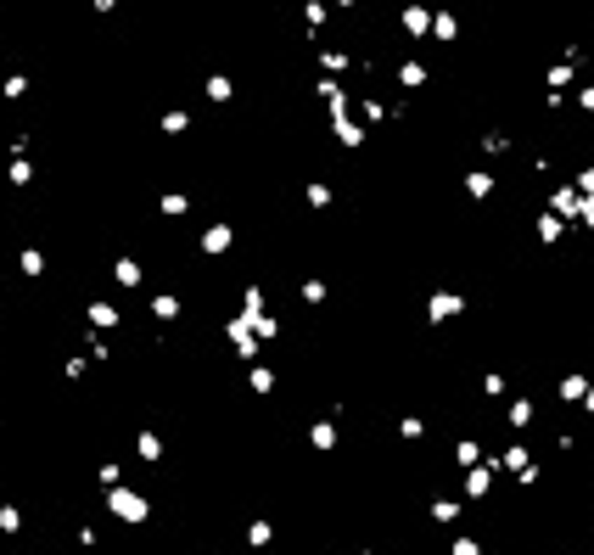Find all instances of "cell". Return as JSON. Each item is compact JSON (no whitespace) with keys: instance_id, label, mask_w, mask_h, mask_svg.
Masks as SVG:
<instances>
[{"instance_id":"obj_1","label":"cell","mask_w":594,"mask_h":555,"mask_svg":"<svg viewBox=\"0 0 594 555\" xmlns=\"http://www.w3.org/2000/svg\"><path fill=\"white\" fill-rule=\"evenodd\" d=\"M488 488H494V472H488V466H471V472H465V493H471V499H482Z\"/></svg>"},{"instance_id":"obj_2","label":"cell","mask_w":594,"mask_h":555,"mask_svg":"<svg viewBox=\"0 0 594 555\" xmlns=\"http://www.w3.org/2000/svg\"><path fill=\"white\" fill-rule=\"evenodd\" d=\"M448 315H460V292H432V320L443 325Z\"/></svg>"},{"instance_id":"obj_3","label":"cell","mask_w":594,"mask_h":555,"mask_svg":"<svg viewBox=\"0 0 594 555\" xmlns=\"http://www.w3.org/2000/svg\"><path fill=\"white\" fill-rule=\"evenodd\" d=\"M404 28H409V34H432V11L409 6V11H404Z\"/></svg>"},{"instance_id":"obj_4","label":"cell","mask_w":594,"mask_h":555,"mask_svg":"<svg viewBox=\"0 0 594 555\" xmlns=\"http://www.w3.org/2000/svg\"><path fill=\"white\" fill-rule=\"evenodd\" d=\"M465 191H471V197L482 202V197L494 191V174H482V168H471V174H465Z\"/></svg>"},{"instance_id":"obj_5","label":"cell","mask_w":594,"mask_h":555,"mask_svg":"<svg viewBox=\"0 0 594 555\" xmlns=\"http://www.w3.org/2000/svg\"><path fill=\"white\" fill-rule=\"evenodd\" d=\"M549 202H555V214H578V208H583V197H578L572 185H566V191H555Z\"/></svg>"},{"instance_id":"obj_6","label":"cell","mask_w":594,"mask_h":555,"mask_svg":"<svg viewBox=\"0 0 594 555\" xmlns=\"http://www.w3.org/2000/svg\"><path fill=\"white\" fill-rule=\"evenodd\" d=\"M583 393H589V382H583V376H561V398H566V404H578Z\"/></svg>"},{"instance_id":"obj_7","label":"cell","mask_w":594,"mask_h":555,"mask_svg":"<svg viewBox=\"0 0 594 555\" xmlns=\"http://www.w3.org/2000/svg\"><path fill=\"white\" fill-rule=\"evenodd\" d=\"M398 84H404V90H415V84H426V68H421V62H404V68H398Z\"/></svg>"},{"instance_id":"obj_8","label":"cell","mask_w":594,"mask_h":555,"mask_svg":"<svg viewBox=\"0 0 594 555\" xmlns=\"http://www.w3.org/2000/svg\"><path fill=\"white\" fill-rule=\"evenodd\" d=\"M432 34H438V40H454V34H460V23H454V17H443V11H432Z\"/></svg>"},{"instance_id":"obj_9","label":"cell","mask_w":594,"mask_h":555,"mask_svg":"<svg viewBox=\"0 0 594 555\" xmlns=\"http://www.w3.org/2000/svg\"><path fill=\"white\" fill-rule=\"evenodd\" d=\"M566 84H572V62H555V68H549V95L566 90Z\"/></svg>"},{"instance_id":"obj_10","label":"cell","mask_w":594,"mask_h":555,"mask_svg":"<svg viewBox=\"0 0 594 555\" xmlns=\"http://www.w3.org/2000/svg\"><path fill=\"white\" fill-rule=\"evenodd\" d=\"M538 241H549V247L561 241V219H555V214H544V219H538Z\"/></svg>"},{"instance_id":"obj_11","label":"cell","mask_w":594,"mask_h":555,"mask_svg":"<svg viewBox=\"0 0 594 555\" xmlns=\"http://www.w3.org/2000/svg\"><path fill=\"white\" fill-rule=\"evenodd\" d=\"M454 460H460V466H465V472H471V466H477V460H482V449H477V443H471V438H465V443H460V449H454Z\"/></svg>"},{"instance_id":"obj_12","label":"cell","mask_w":594,"mask_h":555,"mask_svg":"<svg viewBox=\"0 0 594 555\" xmlns=\"http://www.w3.org/2000/svg\"><path fill=\"white\" fill-rule=\"evenodd\" d=\"M432 522H460V505H454V499H438V505H432Z\"/></svg>"},{"instance_id":"obj_13","label":"cell","mask_w":594,"mask_h":555,"mask_svg":"<svg viewBox=\"0 0 594 555\" xmlns=\"http://www.w3.org/2000/svg\"><path fill=\"white\" fill-rule=\"evenodd\" d=\"M527 421H532V398H516L511 404V426H527Z\"/></svg>"},{"instance_id":"obj_14","label":"cell","mask_w":594,"mask_h":555,"mask_svg":"<svg viewBox=\"0 0 594 555\" xmlns=\"http://www.w3.org/2000/svg\"><path fill=\"white\" fill-rule=\"evenodd\" d=\"M421 432H426V421H415V415H409V421H398V438H404V443H415Z\"/></svg>"},{"instance_id":"obj_15","label":"cell","mask_w":594,"mask_h":555,"mask_svg":"<svg viewBox=\"0 0 594 555\" xmlns=\"http://www.w3.org/2000/svg\"><path fill=\"white\" fill-rule=\"evenodd\" d=\"M314 443H320V449H331V443H337V426H325V421H320V426H314Z\"/></svg>"},{"instance_id":"obj_16","label":"cell","mask_w":594,"mask_h":555,"mask_svg":"<svg viewBox=\"0 0 594 555\" xmlns=\"http://www.w3.org/2000/svg\"><path fill=\"white\" fill-rule=\"evenodd\" d=\"M572 191H578V197H594V168H583V174H578V185H572Z\"/></svg>"},{"instance_id":"obj_17","label":"cell","mask_w":594,"mask_h":555,"mask_svg":"<svg viewBox=\"0 0 594 555\" xmlns=\"http://www.w3.org/2000/svg\"><path fill=\"white\" fill-rule=\"evenodd\" d=\"M448 555H482V550H477V539H454V544H448Z\"/></svg>"},{"instance_id":"obj_18","label":"cell","mask_w":594,"mask_h":555,"mask_svg":"<svg viewBox=\"0 0 594 555\" xmlns=\"http://www.w3.org/2000/svg\"><path fill=\"white\" fill-rule=\"evenodd\" d=\"M578 107H583V112H594V84H589V90H578Z\"/></svg>"},{"instance_id":"obj_19","label":"cell","mask_w":594,"mask_h":555,"mask_svg":"<svg viewBox=\"0 0 594 555\" xmlns=\"http://www.w3.org/2000/svg\"><path fill=\"white\" fill-rule=\"evenodd\" d=\"M578 214H583V225H594V197H583V208H578Z\"/></svg>"},{"instance_id":"obj_20","label":"cell","mask_w":594,"mask_h":555,"mask_svg":"<svg viewBox=\"0 0 594 555\" xmlns=\"http://www.w3.org/2000/svg\"><path fill=\"white\" fill-rule=\"evenodd\" d=\"M583 404H589V409H594V387H589V393H583Z\"/></svg>"}]
</instances>
